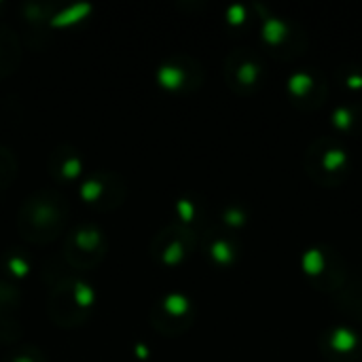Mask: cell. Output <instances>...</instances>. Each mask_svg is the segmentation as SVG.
I'll use <instances>...</instances> for the list:
<instances>
[{
    "label": "cell",
    "instance_id": "obj_13",
    "mask_svg": "<svg viewBox=\"0 0 362 362\" xmlns=\"http://www.w3.org/2000/svg\"><path fill=\"white\" fill-rule=\"evenodd\" d=\"M227 15H229V21H231V23H240V21L244 19V6L233 4V6L227 11Z\"/></svg>",
    "mask_w": 362,
    "mask_h": 362
},
{
    "label": "cell",
    "instance_id": "obj_21",
    "mask_svg": "<svg viewBox=\"0 0 362 362\" xmlns=\"http://www.w3.org/2000/svg\"><path fill=\"white\" fill-rule=\"evenodd\" d=\"M348 83H350L352 87H362L361 76H350V78H348Z\"/></svg>",
    "mask_w": 362,
    "mask_h": 362
},
{
    "label": "cell",
    "instance_id": "obj_12",
    "mask_svg": "<svg viewBox=\"0 0 362 362\" xmlns=\"http://www.w3.org/2000/svg\"><path fill=\"white\" fill-rule=\"evenodd\" d=\"M64 174H66L68 178L78 176V174H81V161H78V159H70V161H66V165H64Z\"/></svg>",
    "mask_w": 362,
    "mask_h": 362
},
{
    "label": "cell",
    "instance_id": "obj_17",
    "mask_svg": "<svg viewBox=\"0 0 362 362\" xmlns=\"http://www.w3.org/2000/svg\"><path fill=\"white\" fill-rule=\"evenodd\" d=\"M98 193H100V187H98L95 182H89V185L83 187V197H85V199H95Z\"/></svg>",
    "mask_w": 362,
    "mask_h": 362
},
{
    "label": "cell",
    "instance_id": "obj_11",
    "mask_svg": "<svg viewBox=\"0 0 362 362\" xmlns=\"http://www.w3.org/2000/svg\"><path fill=\"white\" fill-rule=\"evenodd\" d=\"M333 123H335L337 127H348V125L352 123V112H350V110H346V108L335 110V115H333Z\"/></svg>",
    "mask_w": 362,
    "mask_h": 362
},
{
    "label": "cell",
    "instance_id": "obj_15",
    "mask_svg": "<svg viewBox=\"0 0 362 362\" xmlns=\"http://www.w3.org/2000/svg\"><path fill=\"white\" fill-rule=\"evenodd\" d=\"M11 272L15 274V276H25L28 274V265L21 261V259H11Z\"/></svg>",
    "mask_w": 362,
    "mask_h": 362
},
{
    "label": "cell",
    "instance_id": "obj_16",
    "mask_svg": "<svg viewBox=\"0 0 362 362\" xmlns=\"http://www.w3.org/2000/svg\"><path fill=\"white\" fill-rule=\"evenodd\" d=\"M180 252H182V250H180V246H178V244H174V246L165 252V257H163V259H165V263H176V261H180V257H182Z\"/></svg>",
    "mask_w": 362,
    "mask_h": 362
},
{
    "label": "cell",
    "instance_id": "obj_4",
    "mask_svg": "<svg viewBox=\"0 0 362 362\" xmlns=\"http://www.w3.org/2000/svg\"><path fill=\"white\" fill-rule=\"evenodd\" d=\"M284 36H286V23L284 21H280L276 17H272V19L265 21V25H263V38L267 42H272V45L274 42H280Z\"/></svg>",
    "mask_w": 362,
    "mask_h": 362
},
{
    "label": "cell",
    "instance_id": "obj_1",
    "mask_svg": "<svg viewBox=\"0 0 362 362\" xmlns=\"http://www.w3.org/2000/svg\"><path fill=\"white\" fill-rule=\"evenodd\" d=\"M89 11H91V6H89V4H74V6H70V8H66V11L57 13V15L51 19V23H53V25H68V23H76V21H81L83 17H87V15H89Z\"/></svg>",
    "mask_w": 362,
    "mask_h": 362
},
{
    "label": "cell",
    "instance_id": "obj_2",
    "mask_svg": "<svg viewBox=\"0 0 362 362\" xmlns=\"http://www.w3.org/2000/svg\"><path fill=\"white\" fill-rule=\"evenodd\" d=\"M356 344H358V339H356V335L350 331V329H337L333 335H331V346H333V350H337V352H350V350H354L356 348Z\"/></svg>",
    "mask_w": 362,
    "mask_h": 362
},
{
    "label": "cell",
    "instance_id": "obj_9",
    "mask_svg": "<svg viewBox=\"0 0 362 362\" xmlns=\"http://www.w3.org/2000/svg\"><path fill=\"white\" fill-rule=\"evenodd\" d=\"M212 257H214L218 263H227V261H231L233 252H231V248H229L225 242H216V244L212 246Z\"/></svg>",
    "mask_w": 362,
    "mask_h": 362
},
{
    "label": "cell",
    "instance_id": "obj_19",
    "mask_svg": "<svg viewBox=\"0 0 362 362\" xmlns=\"http://www.w3.org/2000/svg\"><path fill=\"white\" fill-rule=\"evenodd\" d=\"M178 208H180L182 216H185L187 221H191V216H193V206H191L189 202H180V204H178Z\"/></svg>",
    "mask_w": 362,
    "mask_h": 362
},
{
    "label": "cell",
    "instance_id": "obj_10",
    "mask_svg": "<svg viewBox=\"0 0 362 362\" xmlns=\"http://www.w3.org/2000/svg\"><path fill=\"white\" fill-rule=\"evenodd\" d=\"M344 161H346V153H344V151H339V148H335V151H329V153H327V157H325V165H327L329 170H335V168H339Z\"/></svg>",
    "mask_w": 362,
    "mask_h": 362
},
{
    "label": "cell",
    "instance_id": "obj_5",
    "mask_svg": "<svg viewBox=\"0 0 362 362\" xmlns=\"http://www.w3.org/2000/svg\"><path fill=\"white\" fill-rule=\"evenodd\" d=\"M310 85H312V78H310V74H305V72H297V74H293L291 81H288L291 91L297 93V95L305 93V91L310 89Z\"/></svg>",
    "mask_w": 362,
    "mask_h": 362
},
{
    "label": "cell",
    "instance_id": "obj_6",
    "mask_svg": "<svg viewBox=\"0 0 362 362\" xmlns=\"http://www.w3.org/2000/svg\"><path fill=\"white\" fill-rule=\"evenodd\" d=\"M165 310L170 314H174V316H180V314H185L189 310V301L182 295H170L165 299Z\"/></svg>",
    "mask_w": 362,
    "mask_h": 362
},
{
    "label": "cell",
    "instance_id": "obj_3",
    "mask_svg": "<svg viewBox=\"0 0 362 362\" xmlns=\"http://www.w3.org/2000/svg\"><path fill=\"white\" fill-rule=\"evenodd\" d=\"M157 78H159V83H161L163 87H168V89H178V87L182 85V81H185V72H182L180 68H176V66H163V68H159Z\"/></svg>",
    "mask_w": 362,
    "mask_h": 362
},
{
    "label": "cell",
    "instance_id": "obj_14",
    "mask_svg": "<svg viewBox=\"0 0 362 362\" xmlns=\"http://www.w3.org/2000/svg\"><path fill=\"white\" fill-rule=\"evenodd\" d=\"M255 76H257V68H255L252 64H246V66L240 70V78H242V81H246V83H252V81H255Z\"/></svg>",
    "mask_w": 362,
    "mask_h": 362
},
{
    "label": "cell",
    "instance_id": "obj_20",
    "mask_svg": "<svg viewBox=\"0 0 362 362\" xmlns=\"http://www.w3.org/2000/svg\"><path fill=\"white\" fill-rule=\"evenodd\" d=\"M227 223H231V225H240V223H242V214H240V212H235V210L227 212Z\"/></svg>",
    "mask_w": 362,
    "mask_h": 362
},
{
    "label": "cell",
    "instance_id": "obj_7",
    "mask_svg": "<svg viewBox=\"0 0 362 362\" xmlns=\"http://www.w3.org/2000/svg\"><path fill=\"white\" fill-rule=\"evenodd\" d=\"M303 267L310 272V274H320V269L325 267V259L318 250H310L305 257H303Z\"/></svg>",
    "mask_w": 362,
    "mask_h": 362
},
{
    "label": "cell",
    "instance_id": "obj_8",
    "mask_svg": "<svg viewBox=\"0 0 362 362\" xmlns=\"http://www.w3.org/2000/svg\"><path fill=\"white\" fill-rule=\"evenodd\" d=\"M74 297H76V303L83 305V308H89V305L93 303V291H91L87 284H76Z\"/></svg>",
    "mask_w": 362,
    "mask_h": 362
},
{
    "label": "cell",
    "instance_id": "obj_18",
    "mask_svg": "<svg viewBox=\"0 0 362 362\" xmlns=\"http://www.w3.org/2000/svg\"><path fill=\"white\" fill-rule=\"evenodd\" d=\"M78 244H81V246L98 244V235H95V233H81V235H78Z\"/></svg>",
    "mask_w": 362,
    "mask_h": 362
},
{
    "label": "cell",
    "instance_id": "obj_22",
    "mask_svg": "<svg viewBox=\"0 0 362 362\" xmlns=\"http://www.w3.org/2000/svg\"><path fill=\"white\" fill-rule=\"evenodd\" d=\"M136 350H138V354H140V358H146V348H142V346H138Z\"/></svg>",
    "mask_w": 362,
    "mask_h": 362
}]
</instances>
